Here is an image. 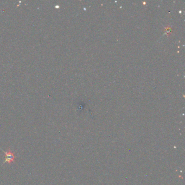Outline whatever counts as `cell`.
Returning <instances> with one entry per match:
<instances>
[{"mask_svg":"<svg viewBox=\"0 0 185 185\" xmlns=\"http://www.w3.org/2000/svg\"><path fill=\"white\" fill-rule=\"evenodd\" d=\"M6 159L4 161V163H11L12 162H14L15 160V155L13 153H11V150H8L7 152H4Z\"/></svg>","mask_w":185,"mask_h":185,"instance_id":"6da1fadb","label":"cell"}]
</instances>
